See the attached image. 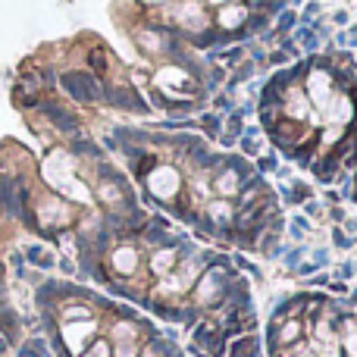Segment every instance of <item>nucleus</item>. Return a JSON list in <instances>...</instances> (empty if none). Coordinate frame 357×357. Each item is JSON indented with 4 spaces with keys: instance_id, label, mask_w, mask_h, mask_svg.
Masks as SVG:
<instances>
[{
    "instance_id": "f257e3e1",
    "label": "nucleus",
    "mask_w": 357,
    "mask_h": 357,
    "mask_svg": "<svg viewBox=\"0 0 357 357\" xmlns=\"http://www.w3.org/2000/svg\"><path fill=\"white\" fill-rule=\"evenodd\" d=\"M235 273L229 270V264H207L204 266V273L197 276V282L191 285V298H195L197 307L204 310H216L222 304V298H226L229 285H232Z\"/></svg>"
},
{
    "instance_id": "f03ea898",
    "label": "nucleus",
    "mask_w": 357,
    "mask_h": 357,
    "mask_svg": "<svg viewBox=\"0 0 357 357\" xmlns=\"http://www.w3.org/2000/svg\"><path fill=\"white\" fill-rule=\"evenodd\" d=\"M251 182H257V169H254L251 163H245V160L229 157L226 167L210 178V188H213L216 197H229V201H235V197H238Z\"/></svg>"
},
{
    "instance_id": "7ed1b4c3",
    "label": "nucleus",
    "mask_w": 357,
    "mask_h": 357,
    "mask_svg": "<svg viewBox=\"0 0 357 357\" xmlns=\"http://www.w3.org/2000/svg\"><path fill=\"white\" fill-rule=\"evenodd\" d=\"M195 345L197 348H204L210 357H222L226 354V348H229V335L222 333V326H220V320H201L195 326Z\"/></svg>"
},
{
    "instance_id": "20e7f679",
    "label": "nucleus",
    "mask_w": 357,
    "mask_h": 357,
    "mask_svg": "<svg viewBox=\"0 0 357 357\" xmlns=\"http://www.w3.org/2000/svg\"><path fill=\"white\" fill-rule=\"evenodd\" d=\"M60 85H63V91L75 100H98V98H104V91H107L91 73H66L60 79Z\"/></svg>"
},
{
    "instance_id": "39448f33",
    "label": "nucleus",
    "mask_w": 357,
    "mask_h": 357,
    "mask_svg": "<svg viewBox=\"0 0 357 357\" xmlns=\"http://www.w3.org/2000/svg\"><path fill=\"white\" fill-rule=\"evenodd\" d=\"M148 188L157 201L173 204L176 195L182 191V176H178V169H173V167H157L154 173L148 176Z\"/></svg>"
},
{
    "instance_id": "423d86ee",
    "label": "nucleus",
    "mask_w": 357,
    "mask_h": 357,
    "mask_svg": "<svg viewBox=\"0 0 357 357\" xmlns=\"http://www.w3.org/2000/svg\"><path fill=\"white\" fill-rule=\"evenodd\" d=\"M248 19H251V3H245V0H229L226 6H220V10H216V25H220L226 35L245 31Z\"/></svg>"
},
{
    "instance_id": "0eeeda50",
    "label": "nucleus",
    "mask_w": 357,
    "mask_h": 357,
    "mask_svg": "<svg viewBox=\"0 0 357 357\" xmlns=\"http://www.w3.org/2000/svg\"><path fill=\"white\" fill-rule=\"evenodd\" d=\"M178 22H182V29H188L195 38L210 29V19H207V13H204V6L197 3V0H185V3L178 6Z\"/></svg>"
},
{
    "instance_id": "6e6552de",
    "label": "nucleus",
    "mask_w": 357,
    "mask_h": 357,
    "mask_svg": "<svg viewBox=\"0 0 357 357\" xmlns=\"http://www.w3.org/2000/svg\"><path fill=\"white\" fill-rule=\"evenodd\" d=\"M107 100H110L113 107H123V110H135V113H148V104H144L142 98H138L132 88H107Z\"/></svg>"
},
{
    "instance_id": "1a4fd4ad",
    "label": "nucleus",
    "mask_w": 357,
    "mask_h": 357,
    "mask_svg": "<svg viewBox=\"0 0 357 357\" xmlns=\"http://www.w3.org/2000/svg\"><path fill=\"white\" fill-rule=\"evenodd\" d=\"M176 266H178V248H157V251L151 254V273H154V276L167 279Z\"/></svg>"
},
{
    "instance_id": "9d476101",
    "label": "nucleus",
    "mask_w": 357,
    "mask_h": 357,
    "mask_svg": "<svg viewBox=\"0 0 357 357\" xmlns=\"http://www.w3.org/2000/svg\"><path fill=\"white\" fill-rule=\"evenodd\" d=\"M38 107H41V113L56 126V129H63V132H75V129H79V119H75L66 107H60V104H38Z\"/></svg>"
},
{
    "instance_id": "9b49d317",
    "label": "nucleus",
    "mask_w": 357,
    "mask_h": 357,
    "mask_svg": "<svg viewBox=\"0 0 357 357\" xmlns=\"http://www.w3.org/2000/svg\"><path fill=\"white\" fill-rule=\"evenodd\" d=\"M229 357H260V339L257 335H238V339L229 345Z\"/></svg>"
},
{
    "instance_id": "f8f14e48",
    "label": "nucleus",
    "mask_w": 357,
    "mask_h": 357,
    "mask_svg": "<svg viewBox=\"0 0 357 357\" xmlns=\"http://www.w3.org/2000/svg\"><path fill=\"white\" fill-rule=\"evenodd\" d=\"M113 266H116V273H123V276H132V273L138 270V251L135 248H119V251L113 254Z\"/></svg>"
},
{
    "instance_id": "ddd939ff",
    "label": "nucleus",
    "mask_w": 357,
    "mask_h": 357,
    "mask_svg": "<svg viewBox=\"0 0 357 357\" xmlns=\"http://www.w3.org/2000/svg\"><path fill=\"white\" fill-rule=\"evenodd\" d=\"M282 195H285V201L289 204H301L304 197H310V191H307V185H301V182H289L282 188Z\"/></svg>"
},
{
    "instance_id": "4468645a",
    "label": "nucleus",
    "mask_w": 357,
    "mask_h": 357,
    "mask_svg": "<svg viewBox=\"0 0 357 357\" xmlns=\"http://www.w3.org/2000/svg\"><path fill=\"white\" fill-rule=\"evenodd\" d=\"M0 335L3 339H16V314L13 310H0Z\"/></svg>"
},
{
    "instance_id": "2eb2a0df",
    "label": "nucleus",
    "mask_w": 357,
    "mask_h": 357,
    "mask_svg": "<svg viewBox=\"0 0 357 357\" xmlns=\"http://www.w3.org/2000/svg\"><path fill=\"white\" fill-rule=\"evenodd\" d=\"M19 357H47V345H44V339H29L22 348H19Z\"/></svg>"
},
{
    "instance_id": "dca6fc26",
    "label": "nucleus",
    "mask_w": 357,
    "mask_h": 357,
    "mask_svg": "<svg viewBox=\"0 0 357 357\" xmlns=\"http://www.w3.org/2000/svg\"><path fill=\"white\" fill-rule=\"evenodd\" d=\"M82 357H113V345L107 339H98L94 345H88V351Z\"/></svg>"
},
{
    "instance_id": "f3484780",
    "label": "nucleus",
    "mask_w": 357,
    "mask_h": 357,
    "mask_svg": "<svg viewBox=\"0 0 357 357\" xmlns=\"http://www.w3.org/2000/svg\"><path fill=\"white\" fill-rule=\"evenodd\" d=\"M25 257H29L35 266H44V270H47V266H54V257H50V254H44L41 248H29V251H25Z\"/></svg>"
},
{
    "instance_id": "a211bd4d",
    "label": "nucleus",
    "mask_w": 357,
    "mask_h": 357,
    "mask_svg": "<svg viewBox=\"0 0 357 357\" xmlns=\"http://www.w3.org/2000/svg\"><path fill=\"white\" fill-rule=\"evenodd\" d=\"M138 354H142L138 342H116V348H113V357H138Z\"/></svg>"
},
{
    "instance_id": "6ab92c4d",
    "label": "nucleus",
    "mask_w": 357,
    "mask_h": 357,
    "mask_svg": "<svg viewBox=\"0 0 357 357\" xmlns=\"http://www.w3.org/2000/svg\"><path fill=\"white\" fill-rule=\"evenodd\" d=\"M204 132H207L210 138H220L222 135V126H220V116H204Z\"/></svg>"
},
{
    "instance_id": "aec40b11",
    "label": "nucleus",
    "mask_w": 357,
    "mask_h": 357,
    "mask_svg": "<svg viewBox=\"0 0 357 357\" xmlns=\"http://www.w3.org/2000/svg\"><path fill=\"white\" fill-rule=\"evenodd\" d=\"M333 241H335L339 248H351V241H354V238H351V235H348L342 226H335V229H333Z\"/></svg>"
},
{
    "instance_id": "412c9836",
    "label": "nucleus",
    "mask_w": 357,
    "mask_h": 357,
    "mask_svg": "<svg viewBox=\"0 0 357 357\" xmlns=\"http://www.w3.org/2000/svg\"><path fill=\"white\" fill-rule=\"evenodd\" d=\"M66 320H91V310L79 307V304H75V307H66Z\"/></svg>"
},
{
    "instance_id": "4be33fe9",
    "label": "nucleus",
    "mask_w": 357,
    "mask_h": 357,
    "mask_svg": "<svg viewBox=\"0 0 357 357\" xmlns=\"http://www.w3.org/2000/svg\"><path fill=\"white\" fill-rule=\"evenodd\" d=\"M291 25H295V13H282V16H279V25H276V31H289Z\"/></svg>"
},
{
    "instance_id": "5701e85b",
    "label": "nucleus",
    "mask_w": 357,
    "mask_h": 357,
    "mask_svg": "<svg viewBox=\"0 0 357 357\" xmlns=\"http://www.w3.org/2000/svg\"><path fill=\"white\" fill-rule=\"evenodd\" d=\"M91 66H98L100 73L107 69V56H104V50H91Z\"/></svg>"
},
{
    "instance_id": "b1692460",
    "label": "nucleus",
    "mask_w": 357,
    "mask_h": 357,
    "mask_svg": "<svg viewBox=\"0 0 357 357\" xmlns=\"http://www.w3.org/2000/svg\"><path fill=\"white\" fill-rule=\"evenodd\" d=\"M304 232H307V222H304V220H291V235H295V238H304Z\"/></svg>"
},
{
    "instance_id": "393cba45",
    "label": "nucleus",
    "mask_w": 357,
    "mask_h": 357,
    "mask_svg": "<svg viewBox=\"0 0 357 357\" xmlns=\"http://www.w3.org/2000/svg\"><path fill=\"white\" fill-rule=\"evenodd\" d=\"M10 354V339H3V335H0V357H6Z\"/></svg>"
},
{
    "instance_id": "a878e982",
    "label": "nucleus",
    "mask_w": 357,
    "mask_h": 357,
    "mask_svg": "<svg viewBox=\"0 0 357 357\" xmlns=\"http://www.w3.org/2000/svg\"><path fill=\"white\" fill-rule=\"evenodd\" d=\"M207 3H210V6H216V10H220V6H226L229 0H207Z\"/></svg>"
},
{
    "instance_id": "bb28decb",
    "label": "nucleus",
    "mask_w": 357,
    "mask_h": 357,
    "mask_svg": "<svg viewBox=\"0 0 357 357\" xmlns=\"http://www.w3.org/2000/svg\"><path fill=\"white\" fill-rule=\"evenodd\" d=\"M304 357H317V354H314V351H310V354H304Z\"/></svg>"
}]
</instances>
